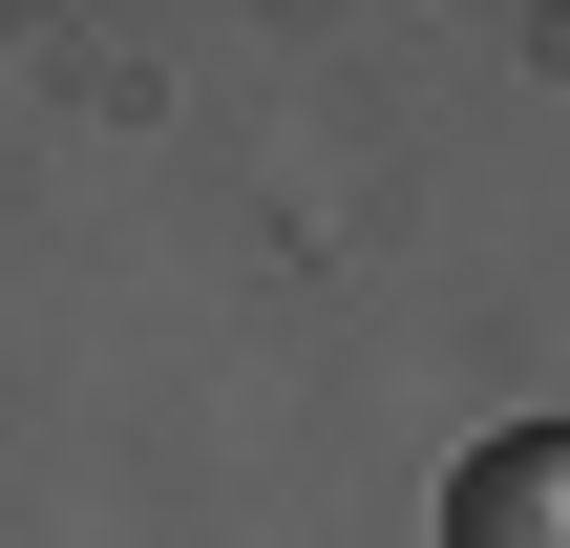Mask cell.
Here are the masks:
<instances>
[{"label": "cell", "instance_id": "6da1fadb", "mask_svg": "<svg viewBox=\"0 0 570 548\" xmlns=\"http://www.w3.org/2000/svg\"><path fill=\"white\" fill-rule=\"evenodd\" d=\"M444 548H570V422H508V444H465V486H444Z\"/></svg>", "mask_w": 570, "mask_h": 548}]
</instances>
